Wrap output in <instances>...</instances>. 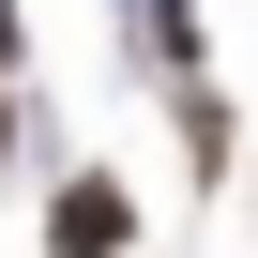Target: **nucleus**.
<instances>
[{
  "label": "nucleus",
  "mask_w": 258,
  "mask_h": 258,
  "mask_svg": "<svg viewBox=\"0 0 258 258\" xmlns=\"http://www.w3.org/2000/svg\"><path fill=\"white\" fill-rule=\"evenodd\" d=\"M46 243H61V258H121V243H137V198H121V182H61Z\"/></svg>",
  "instance_id": "nucleus-1"
},
{
  "label": "nucleus",
  "mask_w": 258,
  "mask_h": 258,
  "mask_svg": "<svg viewBox=\"0 0 258 258\" xmlns=\"http://www.w3.org/2000/svg\"><path fill=\"white\" fill-rule=\"evenodd\" d=\"M0 137H16V121H0Z\"/></svg>",
  "instance_id": "nucleus-2"
}]
</instances>
